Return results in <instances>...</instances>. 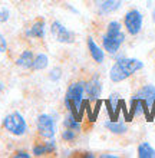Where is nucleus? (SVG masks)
Segmentation results:
<instances>
[{"label": "nucleus", "mask_w": 155, "mask_h": 158, "mask_svg": "<svg viewBox=\"0 0 155 158\" xmlns=\"http://www.w3.org/2000/svg\"><path fill=\"white\" fill-rule=\"evenodd\" d=\"M85 95H86L85 94V81L72 82L67 86L66 95H65V106H66L67 112L73 114L79 119L82 117V112H84V105L86 104Z\"/></svg>", "instance_id": "f257e3e1"}, {"label": "nucleus", "mask_w": 155, "mask_h": 158, "mask_svg": "<svg viewBox=\"0 0 155 158\" xmlns=\"http://www.w3.org/2000/svg\"><path fill=\"white\" fill-rule=\"evenodd\" d=\"M144 68V63L139 59L135 58H118L116 62L112 65L111 71H109V79L113 83H119L122 81L128 79L132 76L135 72L141 71Z\"/></svg>", "instance_id": "f03ea898"}, {"label": "nucleus", "mask_w": 155, "mask_h": 158, "mask_svg": "<svg viewBox=\"0 0 155 158\" xmlns=\"http://www.w3.org/2000/svg\"><path fill=\"white\" fill-rule=\"evenodd\" d=\"M125 42V33L122 32V25L116 20L109 22L106 25V32L102 36V48L105 52L115 55L121 49L122 43Z\"/></svg>", "instance_id": "7ed1b4c3"}, {"label": "nucleus", "mask_w": 155, "mask_h": 158, "mask_svg": "<svg viewBox=\"0 0 155 158\" xmlns=\"http://www.w3.org/2000/svg\"><path fill=\"white\" fill-rule=\"evenodd\" d=\"M2 127L6 132H9L10 135L14 137H23L27 132V122H26L25 117L20 112H10L3 118Z\"/></svg>", "instance_id": "20e7f679"}, {"label": "nucleus", "mask_w": 155, "mask_h": 158, "mask_svg": "<svg viewBox=\"0 0 155 158\" xmlns=\"http://www.w3.org/2000/svg\"><path fill=\"white\" fill-rule=\"evenodd\" d=\"M36 128L38 134L42 139H51L55 138L58 132V127H56V119L52 117L51 114H40L36 119Z\"/></svg>", "instance_id": "39448f33"}, {"label": "nucleus", "mask_w": 155, "mask_h": 158, "mask_svg": "<svg viewBox=\"0 0 155 158\" xmlns=\"http://www.w3.org/2000/svg\"><path fill=\"white\" fill-rule=\"evenodd\" d=\"M142 23H144V16L138 9H131L124 16V26H125L126 33L131 35V36L139 35V32L142 29Z\"/></svg>", "instance_id": "423d86ee"}, {"label": "nucleus", "mask_w": 155, "mask_h": 158, "mask_svg": "<svg viewBox=\"0 0 155 158\" xmlns=\"http://www.w3.org/2000/svg\"><path fill=\"white\" fill-rule=\"evenodd\" d=\"M51 33L55 38V40L63 45H71L75 42V33L69 30L66 26H63L59 20L52 22L51 25Z\"/></svg>", "instance_id": "0eeeda50"}, {"label": "nucleus", "mask_w": 155, "mask_h": 158, "mask_svg": "<svg viewBox=\"0 0 155 158\" xmlns=\"http://www.w3.org/2000/svg\"><path fill=\"white\" fill-rule=\"evenodd\" d=\"M92 3L95 12L99 16H108L119 10L122 6V0H92Z\"/></svg>", "instance_id": "6e6552de"}, {"label": "nucleus", "mask_w": 155, "mask_h": 158, "mask_svg": "<svg viewBox=\"0 0 155 158\" xmlns=\"http://www.w3.org/2000/svg\"><path fill=\"white\" fill-rule=\"evenodd\" d=\"M132 98L141 99L144 104H145L147 111H149L155 104V85H152V83H147V85L141 86L138 91L134 94Z\"/></svg>", "instance_id": "1a4fd4ad"}, {"label": "nucleus", "mask_w": 155, "mask_h": 158, "mask_svg": "<svg viewBox=\"0 0 155 158\" xmlns=\"http://www.w3.org/2000/svg\"><path fill=\"white\" fill-rule=\"evenodd\" d=\"M85 94L88 95L89 102L91 101H98L102 94V83L101 81L95 76V78L89 79L88 82H85Z\"/></svg>", "instance_id": "9d476101"}, {"label": "nucleus", "mask_w": 155, "mask_h": 158, "mask_svg": "<svg viewBox=\"0 0 155 158\" xmlns=\"http://www.w3.org/2000/svg\"><path fill=\"white\" fill-rule=\"evenodd\" d=\"M86 46H88L89 55H91V58L93 59V62L104 63V60H105L104 48H101V46L98 45L92 36H88V38H86Z\"/></svg>", "instance_id": "9b49d317"}, {"label": "nucleus", "mask_w": 155, "mask_h": 158, "mask_svg": "<svg viewBox=\"0 0 155 158\" xmlns=\"http://www.w3.org/2000/svg\"><path fill=\"white\" fill-rule=\"evenodd\" d=\"M56 151V141L53 138L47 139L45 142H38L33 145V150H32V154L35 157H43V155H47V154H53Z\"/></svg>", "instance_id": "f8f14e48"}, {"label": "nucleus", "mask_w": 155, "mask_h": 158, "mask_svg": "<svg viewBox=\"0 0 155 158\" xmlns=\"http://www.w3.org/2000/svg\"><path fill=\"white\" fill-rule=\"evenodd\" d=\"M45 35H46V25L42 19L35 20L26 30V36L32 39H45Z\"/></svg>", "instance_id": "ddd939ff"}, {"label": "nucleus", "mask_w": 155, "mask_h": 158, "mask_svg": "<svg viewBox=\"0 0 155 158\" xmlns=\"http://www.w3.org/2000/svg\"><path fill=\"white\" fill-rule=\"evenodd\" d=\"M33 59H35L33 50L25 49L20 55H19V58L16 59V66L22 68V69H32V65H33Z\"/></svg>", "instance_id": "4468645a"}, {"label": "nucleus", "mask_w": 155, "mask_h": 158, "mask_svg": "<svg viewBox=\"0 0 155 158\" xmlns=\"http://www.w3.org/2000/svg\"><path fill=\"white\" fill-rule=\"evenodd\" d=\"M63 127L67 129H72V131H75V132L79 134L82 131V124H80V119L79 118H76L73 114L67 112L63 118Z\"/></svg>", "instance_id": "2eb2a0df"}, {"label": "nucleus", "mask_w": 155, "mask_h": 158, "mask_svg": "<svg viewBox=\"0 0 155 158\" xmlns=\"http://www.w3.org/2000/svg\"><path fill=\"white\" fill-rule=\"evenodd\" d=\"M104 127L108 129L109 132L115 134V135H122V134H125L128 131L126 125L124 122H119V121H106Z\"/></svg>", "instance_id": "dca6fc26"}, {"label": "nucleus", "mask_w": 155, "mask_h": 158, "mask_svg": "<svg viewBox=\"0 0 155 158\" xmlns=\"http://www.w3.org/2000/svg\"><path fill=\"white\" fill-rule=\"evenodd\" d=\"M49 65V58L46 53H38L33 59V65H32V71H43L46 69Z\"/></svg>", "instance_id": "f3484780"}, {"label": "nucleus", "mask_w": 155, "mask_h": 158, "mask_svg": "<svg viewBox=\"0 0 155 158\" xmlns=\"http://www.w3.org/2000/svg\"><path fill=\"white\" fill-rule=\"evenodd\" d=\"M137 152H138L139 158H155V150L151 147L149 142H145V141L141 142L138 145Z\"/></svg>", "instance_id": "a211bd4d"}, {"label": "nucleus", "mask_w": 155, "mask_h": 158, "mask_svg": "<svg viewBox=\"0 0 155 158\" xmlns=\"http://www.w3.org/2000/svg\"><path fill=\"white\" fill-rule=\"evenodd\" d=\"M78 137V132L72 131V129H67L65 128V131H62V139L65 142H73Z\"/></svg>", "instance_id": "6ab92c4d"}, {"label": "nucleus", "mask_w": 155, "mask_h": 158, "mask_svg": "<svg viewBox=\"0 0 155 158\" xmlns=\"http://www.w3.org/2000/svg\"><path fill=\"white\" fill-rule=\"evenodd\" d=\"M108 104H109V108H111V111H116L118 108V104H119V98H118L116 94H113V95H111V98H109L108 101Z\"/></svg>", "instance_id": "aec40b11"}, {"label": "nucleus", "mask_w": 155, "mask_h": 158, "mask_svg": "<svg viewBox=\"0 0 155 158\" xmlns=\"http://www.w3.org/2000/svg\"><path fill=\"white\" fill-rule=\"evenodd\" d=\"M60 78H62V71H60V68H55V69H52L51 73H49V79H51V81H55V82H58Z\"/></svg>", "instance_id": "412c9836"}, {"label": "nucleus", "mask_w": 155, "mask_h": 158, "mask_svg": "<svg viewBox=\"0 0 155 158\" xmlns=\"http://www.w3.org/2000/svg\"><path fill=\"white\" fill-rule=\"evenodd\" d=\"M10 19V10L7 7H2L0 9V23H6Z\"/></svg>", "instance_id": "4be33fe9"}, {"label": "nucleus", "mask_w": 155, "mask_h": 158, "mask_svg": "<svg viewBox=\"0 0 155 158\" xmlns=\"http://www.w3.org/2000/svg\"><path fill=\"white\" fill-rule=\"evenodd\" d=\"M7 50H9L7 39L4 38V35L0 33V53H6Z\"/></svg>", "instance_id": "5701e85b"}, {"label": "nucleus", "mask_w": 155, "mask_h": 158, "mask_svg": "<svg viewBox=\"0 0 155 158\" xmlns=\"http://www.w3.org/2000/svg\"><path fill=\"white\" fill-rule=\"evenodd\" d=\"M14 157H22V158H30L32 155L27 152V151H23V150H19L14 152Z\"/></svg>", "instance_id": "b1692460"}, {"label": "nucleus", "mask_w": 155, "mask_h": 158, "mask_svg": "<svg viewBox=\"0 0 155 158\" xmlns=\"http://www.w3.org/2000/svg\"><path fill=\"white\" fill-rule=\"evenodd\" d=\"M101 158H116V155H113V154H101Z\"/></svg>", "instance_id": "393cba45"}, {"label": "nucleus", "mask_w": 155, "mask_h": 158, "mask_svg": "<svg viewBox=\"0 0 155 158\" xmlns=\"http://www.w3.org/2000/svg\"><path fill=\"white\" fill-rule=\"evenodd\" d=\"M3 91H4V85H3L2 82H0V95L3 94Z\"/></svg>", "instance_id": "a878e982"}, {"label": "nucleus", "mask_w": 155, "mask_h": 158, "mask_svg": "<svg viewBox=\"0 0 155 158\" xmlns=\"http://www.w3.org/2000/svg\"><path fill=\"white\" fill-rule=\"evenodd\" d=\"M152 20H154V23H155V9L152 10Z\"/></svg>", "instance_id": "bb28decb"}]
</instances>
